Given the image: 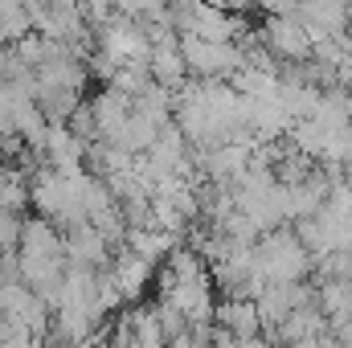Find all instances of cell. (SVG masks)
Instances as JSON below:
<instances>
[{
	"mask_svg": "<svg viewBox=\"0 0 352 348\" xmlns=\"http://www.w3.org/2000/svg\"><path fill=\"white\" fill-rule=\"evenodd\" d=\"M184 66H192L197 74H221L238 62V54L226 45V41H197V37H184Z\"/></svg>",
	"mask_w": 352,
	"mask_h": 348,
	"instance_id": "6da1fadb",
	"label": "cell"
},
{
	"mask_svg": "<svg viewBox=\"0 0 352 348\" xmlns=\"http://www.w3.org/2000/svg\"><path fill=\"white\" fill-rule=\"evenodd\" d=\"M148 274H152V262L140 259V254H123V259L111 266V283H115V291H119V299H140L144 295V283H148Z\"/></svg>",
	"mask_w": 352,
	"mask_h": 348,
	"instance_id": "7a4b0ae2",
	"label": "cell"
},
{
	"mask_svg": "<svg viewBox=\"0 0 352 348\" xmlns=\"http://www.w3.org/2000/svg\"><path fill=\"white\" fill-rule=\"evenodd\" d=\"M148 70H152V78L160 87H173V83H180V74H184V54L176 50L173 41H160V45H152Z\"/></svg>",
	"mask_w": 352,
	"mask_h": 348,
	"instance_id": "3957f363",
	"label": "cell"
},
{
	"mask_svg": "<svg viewBox=\"0 0 352 348\" xmlns=\"http://www.w3.org/2000/svg\"><path fill=\"white\" fill-rule=\"evenodd\" d=\"M127 242H131V254H140V259H148V262H156L160 254L173 250V234L168 230H131Z\"/></svg>",
	"mask_w": 352,
	"mask_h": 348,
	"instance_id": "277c9868",
	"label": "cell"
},
{
	"mask_svg": "<svg viewBox=\"0 0 352 348\" xmlns=\"http://www.w3.org/2000/svg\"><path fill=\"white\" fill-rule=\"evenodd\" d=\"M21 234H25V226L16 221V213L0 209V250H12V246L21 242Z\"/></svg>",
	"mask_w": 352,
	"mask_h": 348,
	"instance_id": "5b68a950",
	"label": "cell"
},
{
	"mask_svg": "<svg viewBox=\"0 0 352 348\" xmlns=\"http://www.w3.org/2000/svg\"><path fill=\"white\" fill-rule=\"evenodd\" d=\"M226 348H263L258 340H234V345H226Z\"/></svg>",
	"mask_w": 352,
	"mask_h": 348,
	"instance_id": "8992f818",
	"label": "cell"
},
{
	"mask_svg": "<svg viewBox=\"0 0 352 348\" xmlns=\"http://www.w3.org/2000/svg\"><path fill=\"white\" fill-rule=\"evenodd\" d=\"M78 348H94V345H78Z\"/></svg>",
	"mask_w": 352,
	"mask_h": 348,
	"instance_id": "52a82bcc",
	"label": "cell"
}]
</instances>
